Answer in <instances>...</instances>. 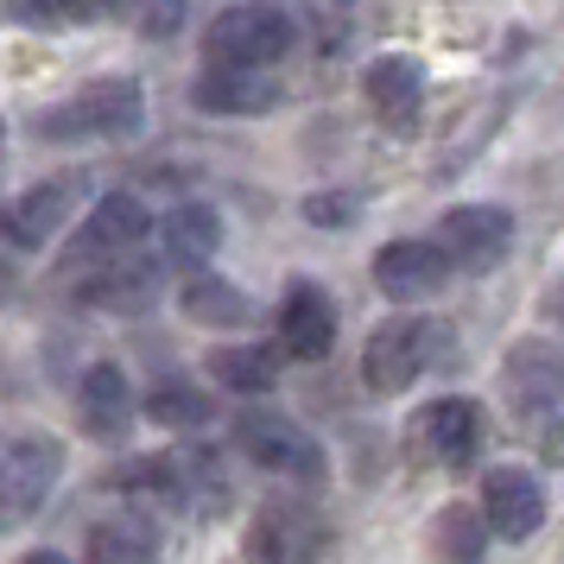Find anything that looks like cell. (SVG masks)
Listing matches in <instances>:
<instances>
[{
  "label": "cell",
  "instance_id": "obj_5",
  "mask_svg": "<svg viewBox=\"0 0 564 564\" xmlns=\"http://www.w3.org/2000/svg\"><path fill=\"white\" fill-rule=\"evenodd\" d=\"M235 444L248 451L254 469H273V476H292V482H324V444L292 425L285 412H241L235 419Z\"/></svg>",
  "mask_w": 564,
  "mask_h": 564
},
{
  "label": "cell",
  "instance_id": "obj_20",
  "mask_svg": "<svg viewBox=\"0 0 564 564\" xmlns=\"http://www.w3.org/2000/svg\"><path fill=\"white\" fill-rule=\"evenodd\" d=\"M83 552L96 564H147V558H159V527L147 513H115V520H102L89 533Z\"/></svg>",
  "mask_w": 564,
  "mask_h": 564
},
{
  "label": "cell",
  "instance_id": "obj_18",
  "mask_svg": "<svg viewBox=\"0 0 564 564\" xmlns=\"http://www.w3.org/2000/svg\"><path fill=\"white\" fill-rule=\"evenodd\" d=\"M83 299L102 311H121V317H133V311H147L159 299V260H108L102 280L83 285Z\"/></svg>",
  "mask_w": 564,
  "mask_h": 564
},
{
  "label": "cell",
  "instance_id": "obj_23",
  "mask_svg": "<svg viewBox=\"0 0 564 564\" xmlns=\"http://www.w3.org/2000/svg\"><path fill=\"white\" fill-rule=\"evenodd\" d=\"M432 552H437V558H482V552H488L482 508H463V501L437 508L432 513Z\"/></svg>",
  "mask_w": 564,
  "mask_h": 564
},
{
  "label": "cell",
  "instance_id": "obj_27",
  "mask_svg": "<svg viewBox=\"0 0 564 564\" xmlns=\"http://www.w3.org/2000/svg\"><path fill=\"white\" fill-rule=\"evenodd\" d=\"M356 209H361L356 191H311L305 197V223H317V229H343Z\"/></svg>",
  "mask_w": 564,
  "mask_h": 564
},
{
  "label": "cell",
  "instance_id": "obj_25",
  "mask_svg": "<svg viewBox=\"0 0 564 564\" xmlns=\"http://www.w3.org/2000/svg\"><path fill=\"white\" fill-rule=\"evenodd\" d=\"M121 495H147V501H184V463L178 457H140L115 476Z\"/></svg>",
  "mask_w": 564,
  "mask_h": 564
},
{
  "label": "cell",
  "instance_id": "obj_16",
  "mask_svg": "<svg viewBox=\"0 0 564 564\" xmlns=\"http://www.w3.org/2000/svg\"><path fill=\"white\" fill-rule=\"evenodd\" d=\"M508 393L520 406H564V349L545 336H527L508 349Z\"/></svg>",
  "mask_w": 564,
  "mask_h": 564
},
{
  "label": "cell",
  "instance_id": "obj_9",
  "mask_svg": "<svg viewBox=\"0 0 564 564\" xmlns=\"http://www.w3.org/2000/svg\"><path fill=\"white\" fill-rule=\"evenodd\" d=\"M147 229H153L147 204H140V197H128V191H108L102 204L83 216V229H77V241L64 248V260H70V267L115 260V254H128V248H140V241H147Z\"/></svg>",
  "mask_w": 564,
  "mask_h": 564
},
{
  "label": "cell",
  "instance_id": "obj_10",
  "mask_svg": "<svg viewBox=\"0 0 564 564\" xmlns=\"http://www.w3.org/2000/svg\"><path fill=\"white\" fill-rule=\"evenodd\" d=\"M451 260L437 241H387L375 254V285H381L393 305H419V299H437L451 285Z\"/></svg>",
  "mask_w": 564,
  "mask_h": 564
},
{
  "label": "cell",
  "instance_id": "obj_6",
  "mask_svg": "<svg viewBox=\"0 0 564 564\" xmlns=\"http://www.w3.org/2000/svg\"><path fill=\"white\" fill-rule=\"evenodd\" d=\"M57 469H64V451L52 437H13L0 451V527H20L45 508V495L57 488Z\"/></svg>",
  "mask_w": 564,
  "mask_h": 564
},
{
  "label": "cell",
  "instance_id": "obj_4",
  "mask_svg": "<svg viewBox=\"0 0 564 564\" xmlns=\"http://www.w3.org/2000/svg\"><path fill=\"white\" fill-rule=\"evenodd\" d=\"M482 437H488V412L482 400H463V393H444L432 406L412 419V457H425L432 469H469L482 457Z\"/></svg>",
  "mask_w": 564,
  "mask_h": 564
},
{
  "label": "cell",
  "instance_id": "obj_22",
  "mask_svg": "<svg viewBox=\"0 0 564 564\" xmlns=\"http://www.w3.org/2000/svg\"><path fill=\"white\" fill-rule=\"evenodd\" d=\"M216 248H223V216L209 204H178L165 216V254L178 267H204Z\"/></svg>",
  "mask_w": 564,
  "mask_h": 564
},
{
  "label": "cell",
  "instance_id": "obj_24",
  "mask_svg": "<svg viewBox=\"0 0 564 564\" xmlns=\"http://www.w3.org/2000/svg\"><path fill=\"white\" fill-rule=\"evenodd\" d=\"M147 419H153V425H172V432L204 425V419H209L204 387H191V381H159L153 393H147Z\"/></svg>",
  "mask_w": 564,
  "mask_h": 564
},
{
  "label": "cell",
  "instance_id": "obj_12",
  "mask_svg": "<svg viewBox=\"0 0 564 564\" xmlns=\"http://www.w3.org/2000/svg\"><path fill=\"white\" fill-rule=\"evenodd\" d=\"M191 102L204 115H267L280 102V77H273V64H209L191 83Z\"/></svg>",
  "mask_w": 564,
  "mask_h": 564
},
{
  "label": "cell",
  "instance_id": "obj_1",
  "mask_svg": "<svg viewBox=\"0 0 564 564\" xmlns=\"http://www.w3.org/2000/svg\"><path fill=\"white\" fill-rule=\"evenodd\" d=\"M451 356V330L437 317H387L361 349V381L375 393H406L412 381L437 375Z\"/></svg>",
  "mask_w": 564,
  "mask_h": 564
},
{
  "label": "cell",
  "instance_id": "obj_28",
  "mask_svg": "<svg viewBox=\"0 0 564 564\" xmlns=\"http://www.w3.org/2000/svg\"><path fill=\"white\" fill-rule=\"evenodd\" d=\"M184 26V0H140V32L147 39H172Z\"/></svg>",
  "mask_w": 564,
  "mask_h": 564
},
{
  "label": "cell",
  "instance_id": "obj_11",
  "mask_svg": "<svg viewBox=\"0 0 564 564\" xmlns=\"http://www.w3.org/2000/svg\"><path fill=\"white\" fill-rule=\"evenodd\" d=\"M280 349L299 361H324L336 349V299L317 280H292L280 299Z\"/></svg>",
  "mask_w": 564,
  "mask_h": 564
},
{
  "label": "cell",
  "instance_id": "obj_13",
  "mask_svg": "<svg viewBox=\"0 0 564 564\" xmlns=\"http://www.w3.org/2000/svg\"><path fill=\"white\" fill-rule=\"evenodd\" d=\"M361 89H368V108L381 115L387 133H412L419 128V115H425V70L412 64V57L387 52L368 64V77H361Z\"/></svg>",
  "mask_w": 564,
  "mask_h": 564
},
{
  "label": "cell",
  "instance_id": "obj_7",
  "mask_svg": "<svg viewBox=\"0 0 564 564\" xmlns=\"http://www.w3.org/2000/svg\"><path fill=\"white\" fill-rule=\"evenodd\" d=\"M437 248H444V260L463 267V273H495L501 254L513 248V216L501 204L444 209V223H437Z\"/></svg>",
  "mask_w": 564,
  "mask_h": 564
},
{
  "label": "cell",
  "instance_id": "obj_15",
  "mask_svg": "<svg viewBox=\"0 0 564 564\" xmlns=\"http://www.w3.org/2000/svg\"><path fill=\"white\" fill-rule=\"evenodd\" d=\"M77 419H83V437L96 444H121L133 432V387L115 361H96L77 387Z\"/></svg>",
  "mask_w": 564,
  "mask_h": 564
},
{
  "label": "cell",
  "instance_id": "obj_2",
  "mask_svg": "<svg viewBox=\"0 0 564 564\" xmlns=\"http://www.w3.org/2000/svg\"><path fill=\"white\" fill-rule=\"evenodd\" d=\"M292 45H299V26H292V13L273 7V0H235L204 32L209 64H280Z\"/></svg>",
  "mask_w": 564,
  "mask_h": 564
},
{
  "label": "cell",
  "instance_id": "obj_17",
  "mask_svg": "<svg viewBox=\"0 0 564 564\" xmlns=\"http://www.w3.org/2000/svg\"><path fill=\"white\" fill-rule=\"evenodd\" d=\"M330 552V533L311 520V513L273 508L248 527V558H273V564H299V558H324Z\"/></svg>",
  "mask_w": 564,
  "mask_h": 564
},
{
  "label": "cell",
  "instance_id": "obj_8",
  "mask_svg": "<svg viewBox=\"0 0 564 564\" xmlns=\"http://www.w3.org/2000/svg\"><path fill=\"white\" fill-rule=\"evenodd\" d=\"M83 172H64V178H45V184H32V191H20L13 204L0 209V235L13 241V248H45L70 216H77L83 204Z\"/></svg>",
  "mask_w": 564,
  "mask_h": 564
},
{
  "label": "cell",
  "instance_id": "obj_3",
  "mask_svg": "<svg viewBox=\"0 0 564 564\" xmlns=\"http://www.w3.org/2000/svg\"><path fill=\"white\" fill-rule=\"evenodd\" d=\"M140 128H147V96L128 77L89 83L64 108H52V121H39L45 140H77V133H89V140H133Z\"/></svg>",
  "mask_w": 564,
  "mask_h": 564
},
{
  "label": "cell",
  "instance_id": "obj_14",
  "mask_svg": "<svg viewBox=\"0 0 564 564\" xmlns=\"http://www.w3.org/2000/svg\"><path fill=\"white\" fill-rule=\"evenodd\" d=\"M482 520L501 539H533L545 520V488L533 482V469H488L482 476Z\"/></svg>",
  "mask_w": 564,
  "mask_h": 564
},
{
  "label": "cell",
  "instance_id": "obj_19",
  "mask_svg": "<svg viewBox=\"0 0 564 564\" xmlns=\"http://www.w3.org/2000/svg\"><path fill=\"white\" fill-rule=\"evenodd\" d=\"M178 305L191 324H204V330H241L248 317H254V305H248V292L229 280H216V273H197V280H184Z\"/></svg>",
  "mask_w": 564,
  "mask_h": 564
},
{
  "label": "cell",
  "instance_id": "obj_21",
  "mask_svg": "<svg viewBox=\"0 0 564 564\" xmlns=\"http://www.w3.org/2000/svg\"><path fill=\"white\" fill-rule=\"evenodd\" d=\"M280 356L285 349H267V343H229V349H209V381L235 387V393H267L280 381Z\"/></svg>",
  "mask_w": 564,
  "mask_h": 564
},
{
  "label": "cell",
  "instance_id": "obj_26",
  "mask_svg": "<svg viewBox=\"0 0 564 564\" xmlns=\"http://www.w3.org/2000/svg\"><path fill=\"white\" fill-rule=\"evenodd\" d=\"M7 13H13L20 26L57 32V26H83V20L108 13V0H7Z\"/></svg>",
  "mask_w": 564,
  "mask_h": 564
},
{
  "label": "cell",
  "instance_id": "obj_29",
  "mask_svg": "<svg viewBox=\"0 0 564 564\" xmlns=\"http://www.w3.org/2000/svg\"><path fill=\"white\" fill-rule=\"evenodd\" d=\"M527 412H533V432H539V457L564 463V419H558V406H527Z\"/></svg>",
  "mask_w": 564,
  "mask_h": 564
}]
</instances>
